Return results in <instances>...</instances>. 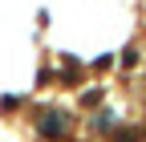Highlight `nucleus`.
Segmentation results:
<instances>
[{"instance_id": "obj_1", "label": "nucleus", "mask_w": 146, "mask_h": 142, "mask_svg": "<svg viewBox=\"0 0 146 142\" xmlns=\"http://www.w3.org/2000/svg\"><path fill=\"white\" fill-rule=\"evenodd\" d=\"M36 134H41V138H49V142H57V138H65V118H61L57 110H49V114H41V118H36Z\"/></svg>"}, {"instance_id": "obj_2", "label": "nucleus", "mask_w": 146, "mask_h": 142, "mask_svg": "<svg viewBox=\"0 0 146 142\" xmlns=\"http://www.w3.org/2000/svg\"><path fill=\"white\" fill-rule=\"evenodd\" d=\"M98 102H102V90H85V94H81V106H89V110H94Z\"/></svg>"}, {"instance_id": "obj_3", "label": "nucleus", "mask_w": 146, "mask_h": 142, "mask_svg": "<svg viewBox=\"0 0 146 142\" xmlns=\"http://www.w3.org/2000/svg\"><path fill=\"white\" fill-rule=\"evenodd\" d=\"M110 126H114V114H110V110H106V114H98V122H94V130H110Z\"/></svg>"}, {"instance_id": "obj_4", "label": "nucleus", "mask_w": 146, "mask_h": 142, "mask_svg": "<svg viewBox=\"0 0 146 142\" xmlns=\"http://www.w3.org/2000/svg\"><path fill=\"white\" fill-rule=\"evenodd\" d=\"M122 65H126V69H134V65H138V53H134V49H126V53H122Z\"/></svg>"}, {"instance_id": "obj_5", "label": "nucleus", "mask_w": 146, "mask_h": 142, "mask_svg": "<svg viewBox=\"0 0 146 142\" xmlns=\"http://www.w3.org/2000/svg\"><path fill=\"white\" fill-rule=\"evenodd\" d=\"M25 98H16V94H4V98H0V106H4V110H12V106H21Z\"/></svg>"}, {"instance_id": "obj_6", "label": "nucleus", "mask_w": 146, "mask_h": 142, "mask_svg": "<svg viewBox=\"0 0 146 142\" xmlns=\"http://www.w3.org/2000/svg\"><path fill=\"white\" fill-rule=\"evenodd\" d=\"M138 138H142L138 130H118V142H138Z\"/></svg>"}, {"instance_id": "obj_7", "label": "nucleus", "mask_w": 146, "mask_h": 142, "mask_svg": "<svg viewBox=\"0 0 146 142\" xmlns=\"http://www.w3.org/2000/svg\"><path fill=\"white\" fill-rule=\"evenodd\" d=\"M142 138H146V134H142Z\"/></svg>"}]
</instances>
